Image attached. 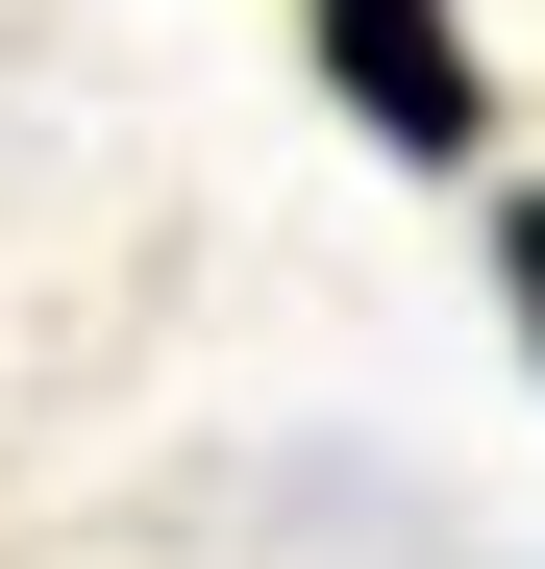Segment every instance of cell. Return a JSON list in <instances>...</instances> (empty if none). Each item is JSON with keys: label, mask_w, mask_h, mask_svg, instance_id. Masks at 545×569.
<instances>
[{"label": "cell", "mask_w": 545, "mask_h": 569, "mask_svg": "<svg viewBox=\"0 0 545 569\" xmlns=\"http://www.w3.org/2000/svg\"><path fill=\"white\" fill-rule=\"evenodd\" d=\"M298 50H323V100L373 124L397 173L496 149V74H472V26H446V0H298Z\"/></svg>", "instance_id": "cell-1"}, {"label": "cell", "mask_w": 545, "mask_h": 569, "mask_svg": "<svg viewBox=\"0 0 545 569\" xmlns=\"http://www.w3.org/2000/svg\"><path fill=\"white\" fill-rule=\"evenodd\" d=\"M496 298H521V347H545V173L496 199Z\"/></svg>", "instance_id": "cell-2"}]
</instances>
